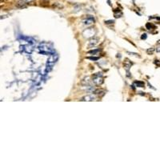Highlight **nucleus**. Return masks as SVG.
Instances as JSON below:
<instances>
[{"label":"nucleus","mask_w":160,"mask_h":160,"mask_svg":"<svg viewBox=\"0 0 160 160\" xmlns=\"http://www.w3.org/2000/svg\"><path fill=\"white\" fill-rule=\"evenodd\" d=\"M157 51L158 52V51H160V46H158V49H157Z\"/></svg>","instance_id":"nucleus-18"},{"label":"nucleus","mask_w":160,"mask_h":160,"mask_svg":"<svg viewBox=\"0 0 160 160\" xmlns=\"http://www.w3.org/2000/svg\"><path fill=\"white\" fill-rule=\"evenodd\" d=\"M98 43V38H91V40L89 41V46L90 47H92L96 46Z\"/></svg>","instance_id":"nucleus-2"},{"label":"nucleus","mask_w":160,"mask_h":160,"mask_svg":"<svg viewBox=\"0 0 160 160\" xmlns=\"http://www.w3.org/2000/svg\"><path fill=\"white\" fill-rule=\"evenodd\" d=\"M98 52H99V50H98V49H95V50H93V51H90L88 53H89V54H94V55H95V54H97Z\"/></svg>","instance_id":"nucleus-11"},{"label":"nucleus","mask_w":160,"mask_h":160,"mask_svg":"<svg viewBox=\"0 0 160 160\" xmlns=\"http://www.w3.org/2000/svg\"><path fill=\"white\" fill-rule=\"evenodd\" d=\"M146 29L147 30H151L152 27H155L151 23H146Z\"/></svg>","instance_id":"nucleus-10"},{"label":"nucleus","mask_w":160,"mask_h":160,"mask_svg":"<svg viewBox=\"0 0 160 160\" xmlns=\"http://www.w3.org/2000/svg\"><path fill=\"white\" fill-rule=\"evenodd\" d=\"M127 54L131 55H135V56H138L137 53H133V52H127Z\"/></svg>","instance_id":"nucleus-15"},{"label":"nucleus","mask_w":160,"mask_h":160,"mask_svg":"<svg viewBox=\"0 0 160 160\" xmlns=\"http://www.w3.org/2000/svg\"><path fill=\"white\" fill-rule=\"evenodd\" d=\"M93 80V83L95 84V85H102L103 83V78L102 77H96V78H92Z\"/></svg>","instance_id":"nucleus-1"},{"label":"nucleus","mask_w":160,"mask_h":160,"mask_svg":"<svg viewBox=\"0 0 160 160\" xmlns=\"http://www.w3.org/2000/svg\"><path fill=\"white\" fill-rule=\"evenodd\" d=\"M102 76H103V74L101 72H98V73H95L94 75H92V78H96V77H102Z\"/></svg>","instance_id":"nucleus-9"},{"label":"nucleus","mask_w":160,"mask_h":160,"mask_svg":"<svg viewBox=\"0 0 160 160\" xmlns=\"http://www.w3.org/2000/svg\"><path fill=\"white\" fill-rule=\"evenodd\" d=\"M95 99V97L92 96V95H86V96H84L81 99V101H93Z\"/></svg>","instance_id":"nucleus-3"},{"label":"nucleus","mask_w":160,"mask_h":160,"mask_svg":"<svg viewBox=\"0 0 160 160\" xmlns=\"http://www.w3.org/2000/svg\"><path fill=\"white\" fill-rule=\"evenodd\" d=\"M131 65H132V63L130 62V60L128 58H126V61L124 62V67L127 70V71L130 69V67L131 66Z\"/></svg>","instance_id":"nucleus-5"},{"label":"nucleus","mask_w":160,"mask_h":160,"mask_svg":"<svg viewBox=\"0 0 160 160\" xmlns=\"http://www.w3.org/2000/svg\"><path fill=\"white\" fill-rule=\"evenodd\" d=\"M91 83V80H90V77H86L85 78L83 81L81 82V84L83 85V86H88Z\"/></svg>","instance_id":"nucleus-4"},{"label":"nucleus","mask_w":160,"mask_h":160,"mask_svg":"<svg viewBox=\"0 0 160 160\" xmlns=\"http://www.w3.org/2000/svg\"><path fill=\"white\" fill-rule=\"evenodd\" d=\"M23 2H25L26 3H31V1H33V0H23Z\"/></svg>","instance_id":"nucleus-17"},{"label":"nucleus","mask_w":160,"mask_h":160,"mask_svg":"<svg viewBox=\"0 0 160 160\" xmlns=\"http://www.w3.org/2000/svg\"><path fill=\"white\" fill-rule=\"evenodd\" d=\"M135 83L137 85V86H138V87H144V83L143 82H142V81H136V82H135Z\"/></svg>","instance_id":"nucleus-7"},{"label":"nucleus","mask_w":160,"mask_h":160,"mask_svg":"<svg viewBox=\"0 0 160 160\" xmlns=\"http://www.w3.org/2000/svg\"><path fill=\"white\" fill-rule=\"evenodd\" d=\"M154 51H155V48H154V47L148 48V49L146 50V53H147V55H153Z\"/></svg>","instance_id":"nucleus-8"},{"label":"nucleus","mask_w":160,"mask_h":160,"mask_svg":"<svg viewBox=\"0 0 160 160\" xmlns=\"http://www.w3.org/2000/svg\"><path fill=\"white\" fill-rule=\"evenodd\" d=\"M147 38V35H146V34H143L142 35V36H141V39H146Z\"/></svg>","instance_id":"nucleus-14"},{"label":"nucleus","mask_w":160,"mask_h":160,"mask_svg":"<svg viewBox=\"0 0 160 160\" xmlns=\"http://www.w3.org/2000/svg\"><path fill=\"white\" fill-rule=\"evenodd\" d=\"M57 58H55V55H51V57H50L49 58H48V63H55V62H56V60H57Z\"/></svg>","instance_id":"nucleus-6"},{"label":"nucleus","mask_w":160,"mask_h":160,"mask_svg":"<svg viewBox=\"0 0 160 160\" xmlns=\"http://www.w3.org/2000/svg\"><path fill=\"white\" fill-rule=\"evenodd\" d=\"M88 59L90 60H94V61H97V60H98V57H87Z\"/></svg>","instance_id":"nucleus-12"},{"label":"nucleus","mask_w":160,"mask_h":160,"mask_svg":"<svg viewBox=\"0 0 160 160\" xmlns=\"http://www.w3.org/2000/svg\"><path fill=\"white\" fill-rule=\"evenodd\" d=\"M115 23L114 20H108V21H105V23H106V24H112V23Z\"/></svg>","instance_id":"nucleus-13"},{"label":"nucleus","mask_w":160,"mask_h":160,"mask_svg":"<svg viewBox=\"0 0 160 160\" xmlns=\"http://www.w3.org/2000/svg\"><path fill=\"white\" fill-rule=\"evenodd\" d=\"M155 63L156 65H158V66H160V61H159V60H155Z\"/></svg>","instance_id":"nucleus-16"}]
</instances>
